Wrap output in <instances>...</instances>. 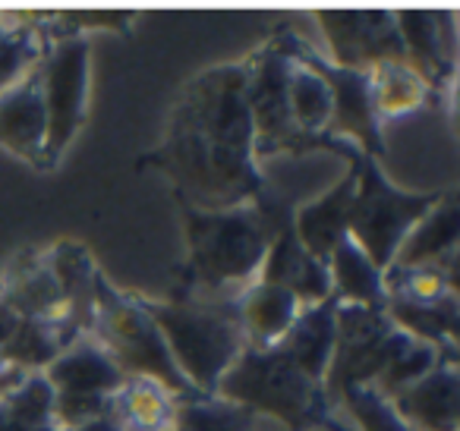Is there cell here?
Returning a JSON list of instances; mask_svg holds the SVG:
<instances>
[{"instance_id": "6da1fadb", "label": "cell", "mask_w": 460, "mask_h": 431, "mask_svg": "<svg viewBox=\"0 0 460 431\" xmlns=\"http://www.w3.org/2000/svg\"><path fill=\"white\" fill-rule=\"evenodd\" d=\"M152 161L190 208H234L256 198L259 161L243 64L208 66L186 83Z\"/></svg>"}, {"instance_id": "7a4b0ae2", "label": "cell", "mask_w": 460, "mask_h": 431, "mask_svg": "<svg viewBox=\"0 0 460 431\" xmlns=\"http://www.w3.org/2000/svg\"><path fill=\"white\" fill-rule=\"evenodd\" d=\"M186 261L173 296L227 303L259 277L271 246V224L252 202L234 208H190L183 205Z\"/></svg>"}, {"instance_id": "3957f363", "label": "cell", "mask_w": 460, "mask_h": 431, "mask_svg": "<svg viewBox=\"0 0 460 431\" xmlns=\"http://www.w3.org/2000/svg\"><path fill=\"white\" fill-rule=\"evenodd\" d=\"M215 397L243 406L246 412L265 418V422H275L284 431L332 425L344 416V409L325 397L322 381L303 374L281 347H246L240 359L230 365V372L221 378Z\"/></svg>"}, {"instance_id": "277c9868", "label": "cell", "mask_w": 460, "mask_h": 431, "mask_svg": "<svg viewBox=\"0 0 460 431\" xmlns=\"http://www.w3.org/2000/svg\"><path fill=\"white\" fill-rule=\"evenodd\" d=\"M161 330L173 365L180 368L199 397H215L221 378L246 349L243 334L234 321V309L215 299L136 296Z\"/></svg>"}, {"instance_id": "5b68a950", "label": "cell", "mask_w": 460, "mask_h": 431, "mask_svg": "<svg viewBox=\"0 0 460 431\" xmlns=\"http://www.w3.org/2000/svg\"><path fill=\"white\" fill-rule=\"evenodd\" d=\"M89 337L117 362L123 374H148V378L161 381L167 391L177 393L180 400L199 397L190 387V381L180 374V368L173 365L164 337L155 328L148 312L139 305V299L114 290L104 277L98 280Z\"/></svg>"}, {"instance_id": "8992f818", "label": "cell", "mask_w": 460, "mask_h": 431, "mask_svg": "<svg viewBox=\"0 0 460 431\" xmlns=\"http://www.w3.org/2000/svg\"><path fill=\"white\" fill-rule=\"evenodd\" d=\"M353 171H357V189H353L350 217H347V236L385 271L394 261L407 233L429 215L441 192L401 189L385 177L378 161L366 154L353 161Z\"/></svg>"}, {"instance_id": "52a82bcc", "label": "cell", "mask_w": 460, "mask_h": 431, "mask_svg": "<svg viewBox=\"0 0 460 431\" xmlns=\"http://www.w3.org/2000/svg\"><path fill=\"white\" fill-rule=\"evenodd\" d=\"M39 89L45 104V171L73 145L85 123L92 83V41L79 32H54L39 66Z\"/></svg>"}, {"instance_id": "ba28073f", "label": "cell", "mask_w": 460, "mask_h": 431, "mask_svg": "<svg viewBox=\"0 0 460 431\" xmlns=\"http://www.w3.org/2000/svg\"><path fill=\"white\" fill-rule=\"evenodd\" d=\"M334 353L325 372V397L334 406L357 387H376L388 362L410 334H403L388 318L385 305H347L338 303Z\"/></svg>"}, {"instance_id": "9c48e42d", "label": "cell", "mask_w": 460, "mask_h": 431, "mask_svg": "<svg viewBox=\"0 0 460 431\" xmlns=\"http://www.w3.org/2000/svg\"><path fill=\"white\" fill-rule=\"evenodd\" d=\"M54 391V422L58 431H73L92 418L104 416L111 397L127 374L98 347L92 337L60 349L58 359L41 372Z\"/></svg>"}, {"instance_id": "30bf717a", "label": "cell", "mask_w": 460, "mask_h": 431, "mask_svg": "<svg viewBox=\"0 0 460 431\" xmlns=\"http://www.w3.org/2000/svg\"><path fill=\"white\" fill-rule=\"evenodd\" d=\"M288 66L290 54L284 51V45L278 39L259 48L250 60H243L246 108H250L252 133H256V161L278 158V154L322 152V148L309 145L290 123Z\"/></svg>"}, {"instance_id": "8fae6325", "label": "cell", "mask_w": 460, "mask_h": 431, "mask_svg": "<svg viewBox=\"0 0 460 431\" xmlns=\"http://www.w3.org/2000/svg\"><path fill=\"white\" fill-rule=\"evenodd\" d=\"M313 26L328 64L366 73L382 60L403 57L394 10H313Z\"/></svg>"}, {"instance_id": "7c38bea8", "label": "cell", "mask_w": 460, "mask_h": 431, "mask_svg": "<svg viewBox=\"0 0 460 431\" xmlns=\"http://www.w3.org/2000/svg\"><path fill=\"white\" fill-rule=\"evenodd\" d=\"M394 26L401 35L403 57L426 76L435 95L454 92L457 70V41H454V13L447 10V22L432 10H394Z\"/></svg>"}, {"instance_id": "4fadbf2b", "label": "cell", "mask_w": 460, "mask_h": 431, "mask_svg": "<svg viewBox=\"0 0 460 431\" xmlns=\"http://www.w3.org/2000/svg\"><path fill=\"white\" fill-rule=\"evenodd\" d=\"M397 416L413 431H457L460 425V372L457 356H441L420 381L391 397Z\"/></svg>"}, {"instance_id": "5bb4252c", "label": "cell", "mask_w": 460, "mask_h": 431, "mask_svg": "<svg viewBox=\"0 0 460 431\" xmlns=\"http://www.w3.org/2000/svg\"><path fill=\"white\" fill-rule=\"evenodd\" d=\"M230 309H234V321H237L246 347L269 349L288 337L303 305L284 286L256 277L230 299Z\"/></svg>"}, {"instance_id": "9a60e30c", "label": "cell", "mask_w": 460, "mask_h": 431, "mask_svg": "<svg viewBox=\"0 0 460 431\" xmlns=\"http://www.w3.org/2000/svg\"><path fill=\"white\" fill-rule=\"evenodd\" d=\"M259 280L284 286L290 296H296L300 305H315L332 299L328 265L303 249V242L294 233V224H288L271 236V246L265 252L262 268H259Z\"/></svg>"}, {"instance_id": "2e32d148", "label": "cell", "mask_w": 460, "mask_h": 431, "mask_svg": "<svg viewBox=\"0 0 460 431\" xmlns=\"http://www.w3.org/2000/svg\"><path fill=\"white\" fill-rule=\"evenodd\" d=\"M366 76V92H369L372 114H376L378 127L388 123H401L407 117L420 114L429 101H435V89L426 83L420 70L410 64L407 57L382 60V64L369 66Z\"/></svg>"}, {"instance_id": "e0dca14e", "label": "cell", "mask_w": 460, "mask_h": 431, "mask_svg": "<svg viewBox=\"0 0 460 431\" xmlns=\"http://www.w3.org/2000/svg\"><path fill=\"white\" fill-rule=\"evenodd\" d=\"M353 189H357V171L344 173L334 186H328L322 196L309 198L306 205L294 211V233L303 242L309 255L328 265V255L334 252L341 240L347 236V217H350Z\"/></svg>"}, {"instance_id": "ac0fdd59", "label": "cell", "mask_w": 460, "mask_h": 431, "mask_svg": "<svg viewBox=\"0 0 460 431\" xmlns=\"http://www.w3.org/2000/svg\"><path fill=\"white\" fill-rule=\"evenodd\" d=\"M0 148L45 167V104L35 70L0 92Z\"/></svg>"}, {"instance_id": "d6986e66", "label": "cell", "mask_w": 460, "mask_h": 431, "mask_svg": "<svg viewBox=\"0 0 460 431\" xmlns=\"http://www.w3.org/2000/svg\"><path fill=\"white\" fill-rule=\"evenodd\" d=\"M183 400L148 374H127L111 397V418L120 431H171Z\"/></svg>"}, {"instance_id": "ffe728a7", "label": "cell", "mask_w": 460, "mask_h": 431, "mask_svg": "<svg viewBox=\"0 0 460 431\" xmlns=\"http://www.w3.org/2000/svg\"><path fill=\"white\" fill-rule=\"evenodd\" d=\"M51 32V13L0 10V92L39 66Z\"/></svg>"}, {"instance_id": "44dd1931", "label": "cell", "mask_w": 460, "mask_h": 431, "mask_svg": "<svg viewBox=\"0 0 460 431\" xmlns=\"http://www.w3.org/2000/svg\"><path fill=\"white\" fill-rule=\"evenodd\" d=\"M334 318H338V299L334 296L325 303L303 305L294 328L278 343L288 353V359L313 381H325L328 362L334 353V328H338Z\"/></svg>"}, {"instance_id": "7402d4cb", "label": "cell", "mask_w": 460, "mask_h": 431, "mask_svg": "<svg viewBox=\"0 0 460 431\" xmlns=\"http://www.w3.org/2000/svg\"><path fill=\"white\" fill-rule=\"evenodd\" d=\"M457 296V252L438 261L385 268V303L435 305Z\"/></svg>"}, {"instance_id": "603a6c76", "label": "cell", "mask_w": 460, "mask_h": 431, "mask_svg": "<svg viewBox=\"0 0 460 431\" xmlns=\"http://www.w3.org/2000/svg\"><path fill=\"white\" fill-rule=\"evenodd\" d=\"M328 277H332V296L338 303L385 305V271L350 236H344L328 255Z\"/></svg>"}, {"instance_id": "cb8c5ba5", "label": "cell", "mask_w": 460, "mask_h": 431, "mask_svg": "<svg viewBox=\"0 0 460 431\" xmlns=\"http://www.w3.org/2000/svg\"><path fill=\"white\" fill-rule=\"evenodd\" d=\"M457 196L445 192L429 208V215L407 233V240L401 242L391 265H420V261L445 259V255L457 252Z\"/></svg>"}, {"instance_id": "d4e9b609", "label": "cell", "mask_w": 460, "mask_h": 431, "mask_svg": "<svg viewBox=\"0 0 460 431\" xmlns=\"http://www.w3.org/2000/svg\"><path fill=\"white\" fill-rule=\"evenodd\" d=\"M0 431H58L54 391L41 372H29L0 397Z\"/></svg>"}, {"instance_id": "484cf974", "label": "cell", "mask_w": 460, "mask_h": 431, "mask_svg": "<svg viewBox=\"0 0 460 431\" xmlns=\"http://www.w3.org/2000/svg\"><path fill=\"white\" fill-rule=\"evenodd\" d=\"M388 318L410 334L413 340H422L441 353H457V324H460V303L445 299L435 305H401L385 303Z\"/></svg>"}, {"instance_id": "4316f807", "label": "cell", "mask_w": 460, "mask_h": 431, "mask_svg": "<svg viewBox=\"0 0 460 431\" xmlns=\"http://www.w3.org/2000/svg\"><path fill=\"white\" fill-rule=\"evenodd\" d=\"M252 412L217 397H192L177 406V431H252Z\"/></svg>"}, {"instance_id": "83f0119b", "label": "cell", "mask_w": 460, "mask_h": 431, "mask_svg": "<svg viewBox=\"0 0 460 431\" xmlns=\"http://www.w3.org/2000/svg\"><path fill=\"white\" fill-rule=\"evenodd\" d=\"M338 406L344 409V416L350 418L357 431H413L397 416L391 400L372 391V387H357V391L344 393Z\"/></svg>"}, {"instance_id": "f1b7e54d", "label": "cell", "mask_w": 460, "mask_h": 431, "mask_svg": "<svg viewBox=\"0 0 460 431\" xmlns=\"http://www.w3.org/2000/svg\"><path fill=\"white\" fill-rule=\"evenodd\" d=\"M73 431H120V425L111 418V412H104V416L92 418V422L79 425V428H73Z\"/></svg>"}, {"instance_id": "f546056e", "label": "cell", "mask_w": 460, "mask_h": 431, "mask_svg": "<svg viewBox=\"0 0 460 431\" xmlns=\"http://www.w3.org/2000/svg\"><path fill=\"white\" fill-rule=\"evenodd\" d=\"M10 391H13V387H10ZM4 393H7V391H0V397H4Z\"/></svg>"}, {"instance_id": "4dcf8cb0", "label": "cell", "mask_w": 460, "mask_h": 431, "mask_svg": "<svg viewBox=\"0 0 460 431\" xmlns=\"http://www.w3.org/2000/svg\"><path fill=\"white\" fill-rule=\"evenodd\" d=\"M171 431H177V428H171Z\"/></svg>"}]
</instances>
